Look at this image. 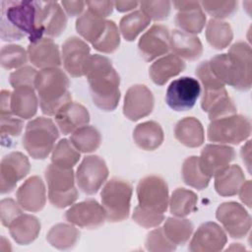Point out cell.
Returning a JSON list of instances; mask_svg holds the SVG:
<instances>
[{"instance_id":"1","label":"cell","mask_w":252,"mask_h":252,"mask_svg":"<svg viewBox=\"0 0 252 252\" xmlns=\"http://www.w3.org/2000/svg\"><path fill=\"white\" fill-rule=\"evenodd\" d=\"M214 75L225 86L247 92L252 85V53L245 41L234 42L227 53L217 54L208 60Z\"/></svg>"},{"instance_id":"2","label":"cell","mask_w":252,"mask_h":252,"mask_svg":"<svg viewBox=\"0 0 252 252\" xmlns=\"http://www.w3.org/2000/svg\"><path fill=\"white\" fill-rule=\"evenodd\" d=\"M85 76L95 106L103 111L114 110L120 99V77L111 60L99 54L91 55Z\"/></svg>"},{"instance_id":"3","label":"cell","mask_w":252,"mask_h":252,"mask_svg":"<svg viewBox=\"0 0 252 252\" xmlns=\"http://www.w3.org/2000/svg\"><path fill=\"white\" fill-rule=\"evenodd\" d=\"M0 36L3 41L42 38L37 29V1H2Z\"/></svg>"},{"instance_id":"4","label":"cell","mask_w":252,"mask_h":252,"mask_svg":"<svg viewBox=\"0 0 252 252\" xmlns=\"http://www.w3.org/2000/svg\"><path fill=\"white\" fill-rule=\"evenodd\" d=\"M69 86V78L60 68L41 69L37 72L35 91L43 114L55 116L62 106L72 101Z\"/></svg>"},{"instance_id":"5","label":"cell","mask_w":252,"mask_h":252,"mask_svg":"<svg viewBox=\"0 0 252 252\" xmlns=\"http://www.w3.org/2000/svg\"><path fill=\"white\" fill-rule=\"evenodd\" d=\"M59 137L57 125L47 117L39 116L28 122L23 147L34 159H44L53 151Z\"/></svg>"},{"instance_id":"6","label":"cell","mask_w":252,"mask_h":252,"mask_svg":"<svg viewBox=\"0 0 252 252\" xmlns=\"http://www.w3.org/2000/svg\"><path fill=\"white\" fill-rule=\"evenodd\" d=\"M132 192V185L125 179L113 177L105 183L100 192V199L106 220L119 222L128 218Z\"/></svg>"},{"instance_id":"7","label":"cell","mask_w":252,"mask_h":252,"mask_svg":"<svg viewBox=\"0 0 252 252\" xmlns=\"http://www.w3.org/2000/svg\"><path fill=\"white\" fill-rule=\"evenodd\" d=\"M44 176L48 188V200L53 207L63 209L75 203L79 193L75 186L73 168H63L51 163L46 167Z\"/></svg>"},{"instance_id":"8","label":"cell","mask_w":252,"mask_h":252,"mask_svg":"<svg viewBox=\"0 0 252 252\" xmlns=\"http://www.w3.org/2000/svg\"><path fill=\"white\" fill-rule=\"evenodd\" d=\"M251 134V121L241 114H232L211 121L207 135L210 142L221 145H239Z\"/></svg>"},{"instance_id":"9","label":"cell","mask_w":252,"mask_h":252,"mask_svg":"<svg viewBox=\"0 0 252 252\" xmlns=\"http://www.w3.org/2000/svg\"><path fill=\"white\" fill-rule=\"evenodd\" d=\"M138 206L146 211L163 214L168 208L169 194L166 181L158 175L142 178L136 188Z\"/></svg>"},{"instance_id":"10","label":"cell","mask_w":252,"mask_h":252,"mask_svg":"<svg viewBox=\"0 0 252 252\" xmlns=\"http://www.w3.org/2000/svg\"><path fill=\"white\" fill-rule=\"evenodd\" d=\"M108 167L102 158L90 155L78 165L75 178L78 188L87 195L95 194L108 177Z\"/></svg>"},{"instance_id":"11","label":"cell","mask_w":252,"mask_h":252,"mask_svg":"<svg viewBox=\"0 0 252 252\" xmlns=\"http://www.w3.org/2000/svg\"><path fill=\"white\" fill-rule=\"evenodd\" d=\"M216 218L224 231L232 238L244 237L251 228V217L247 210L239 203L225 202L216 211Z\"/></svg>"},{"instance_id":"12","label":"cell","mask_w":252,"mask_h":252,"mask_svg":"<svg viewBox=\"0 0 252 252\" xmlns=\"http://www.w3.org/2000/svg\"><path fill=\"white\" fill-rule=\"evenodd\" d=\"M201 94V86L198 80L192 77H181L173 80L167 87L165 101L174 111H186L191 109Z\"/></svg>"},{"instance_id":"13","label":"cell","mask_w":252,"mask_h":252,"mask_svg":"<svg viewBox=\"0 0 252 252\" xmlns=\"http://www.w3.org/2000/svg\"><path fill=\"white\" fill-rule=\"evenodd\" d=\"M91 55L89 44L80 37L70 36L62 44V64L71 77L79 78L85 76Z\"/></svg>"},{"instance_id":"14","label":"cell","mask_w":252,"mask_h":252,"mask_svg":"<svg viewBox=\"0 0 252 252\" xmlns=\"http://www.w3.org/2000/svg\"><path fill=\"white\" fill-rule=\"evenodd\" d=\"M67 27V16L56 1H37V29L42 37H57Z\"/></svg>"},{"instance_id":"15","label":"cell","mask_w":252,"mask_h":252,"mask_svg":"<svg viewBox=\"0 0 252 252\" xmlns=\"http://www.w3.org/2000/svg\"><path fill=\"white\" fill-rule=\"evenodd\" d=\"M31 170L30 160L21 152H12L4 156L0 163V192L11 193L18 182L24 179Z\"/></svg>"},{"instance_id":"16","label":"cell","mask_w":252,"mask_h":252,"mask_svg":"<svg viewBox=\"0 0 252 252\" xmlns=\"http://www.w3.org/2000/svg\"><path fill=\"white\" fill-rule=\"evenodd\" d=\"M65 219L81 228L95 229L105 222L106 216L102 206L96 200L87 199L73 204L66 211Z\"/></svg>"},{"instance_id":"17","label":"cell","mask_w":252,"mask_h":252,"mask_svg":"<svg viewBox=\"0 0 252 252\" xmlns=\"http://www.w3.org/2000/svg\"><path fill=\"white\" fill-rule=\"evenodd\" d=\"M170 32L163 25L155 24L145 32L139 39L138 50L141 57L151 62L165 55L169 51Z\"/></svg>"},{"instance_id":"18","label":"cell","mask_w":252,"mask_h":252,"mask_svg":"<svg viewBox=\"0 0 252 252\" xmlns=\"http://www.w3.org/2000/svg\"><path fill=\"white\" fill-rule=\"evenodd\" d=\"M155 98L152 91L142 84L131 86L124 96L123 114L131 121H138L150 115L154 109Z\"/></svg>"},{"instance_id":"19","label":"cell","mask_w":252,"mask_h":252,"mask_svg":"<svg viewBox=\"0 0 252 252\" xmlns=\"http://www.w3.org/2000/svg\"><path fill=\"white\" fill-rule=\"evenodd\" d=\"M227 241L226 232L214 221L202 223L194 232L188 249L191 252H219Z\"/></svg>"},{"instance_id":"20","label":"cell","mask_w":252,"mask_h":252,"mask_svg":"<svg viewBox=\"0 0 252 252\" xmlns=\"http://www.w3.org/2000/svg\"><path fill=\"white\" fill-rule=\"evenodd\" d=\"M234 158L235 151L229 145L208 144L201 151L199 163L204 173L212 178L227 167Z\"/></svg>"},{"instance_id":"21","label":"cell","mask_w":252,"mask_h":252,"mask_svg":"<svg viewBox=\"0 0 252 252\" xmlns=\"http://www.w3.org/2000/svg\"><path fill=\"white\" fill-rule=\"evenodd\" d=\"M28 55L31 63L41 69L59 68L62 64L59 46L50 37H42L28 45Z\"/></svg>"},{"instance_id":"22","label":"cell","mask_w":252,"mask_h":252,"mask_svg":"<svg viewBox=\"0 0 252 252\" xmlns=\"http://www.w3.org/2000/svg\"><path fill=\"white\" fill-rule=\"evenodd\" d=\"M16 199L23 210L31 213L41 211L46 203V190L42 179L33 175L18 188Z\"/></svg>"},{"instance_id":"23","label":"cell","mask_w":252,"mask_h":252,"mask_svg":"<svg viewBox=\"0 0 252 252\" xmlns=\"http://www.w3.org/2000/svg\"><path fill=\"white\" fill-rule=\"evenodd\" d=\"M201 107L211 121L236 113V106L225 88L204 90Z\"/></svg>"},{"instance_id":"24","label":"cell","mask_w":252,"mask_h":252,"mask_svg":"<svg viewBox=\"0 0 252 252\" xmlns=\"http://www.w3.org/2000/svg\"><path fill=\"white\" fill-rule=\"evenodd\" d=\"M54 117L57 127L64 135L72 134L78 128L90 122L88 109L76 101H70L62 106Z\"/></svg>"},{"instance_id":"25","label":"cell","mask_w":252,"mask_h":252,"mask_svg":"<svg viewBox=\"0 0 252 252\" xmlns=\"http://www.w3.org/2000/svg\"><path fill=\"white\" fill-rule=\"evenodd\" d=\"M169 48L174 55L190 61L200 58L203 54V44L200 38L180 30H173L170 32Z\"/></svg>"},{"instance_id":"26","label":"cell","mask_w":252,"mask_h":252,"mask_svg":"<svg viewBox=\"0 0 252 252\" xmlns=\"http://www.w3.org/2000/svg\"><path fill=\"white\" fill-rule=\"evenodd\" d=\"M38 103L34 88L19 87L11 92L12 114L21 119H32L37 112Z\"/></svg>"},{"instance_id":"27","label":"cell","mask_w":252,"mask_h":252,"mask_svg":"<svg viewBox=\"0 0 252 252\" xmlns=\"http://www.w3.org/2000/svg\"><path fill=\"white\" fill-rule=\"evenodd\" d=\"M186 64L183 59L169 53L157 59L149 68L152 81L158 86H163L169 79L179 75L185 70Z\"/></svg>"},{"instance_id":"28","label":"cell","mask_w":252,"mask_h":252,"mask_svg":"<svg viewBox=\"0 0 252 252\" xmlns=\"http://www.w3.org/2000/svg\"><path fill=\"white\" fill-rule=\"evenodd\" d=\"M10 235L20 245H28L38 236L41 228L39 220L30 214H22L8 226Z\"/></svg>"},{"instance_id":"29","label":"cell","mask_w":252,"mask_h":252,"mask_svg":"<svg viewBox=\"0 0 252 252\" xmlns=\"http://www.w3.org/2000/svg\"><path fill=\"white\" fill-rule=\"evenodd\" d=\"M175 139L188 148H198L205 141V131L202 123L195 117H184L174 127Z\"/></svg>"},{"instance_id":"30","label":"cell","mask_w":252,"mask_h":252,"mask_svg":"<svg viewBox=\"0 0 252 252\" xmlns=\"http://www.w3.org/2000/svg\"><path fill=\"white\" fill-rule=\"evenodd\" d=\"M245 181L243 170L238 164H229L215 176V189L222 197L234 196Z\"/></svg>"},{"instance_id":"31","label":"cell","mask_w":252,"mask_h":252,"mask_svg":"<svg viewBox=\"0 0 252 252\" xmlns=\"http://www.w3.org/2000/svg\"><path fill=\"white\" fill-rule=\"evenodd\" d=\"M163 139V130L156 121L142 122L133 130V140L135 144L144 151L157 150L162 144Z\"/></svg>"},{"instance_id":"32","label":"cell","mask_w":252,"mask_h":252,"mask_svg":"<svg viewBox=\"0 0 252 252\" xmlns=\"http://www.w3.org/2000/svg\"><path fill=\"white\" fill-rule=\"evenodd\" d=\"M107 20L99 18L86 10L76 20V31L86 42H96L106 29Z\"/></svg>"},{"instance_id":"33","label":"cell","mask_w":252,"mask_h":252,"mask_svg":"<svg viewBox=\"0 0 252 252\" xmlns=\"http://www.w3.org/2000/svg\"><path fill=\"white\" fill-rule=\"evenodd\" d=\"M80 238L79 229L72 223H57L53 225L46 235L48 243L59 250L73 248Z\"/></svg>"},{"instance_id":"34","label":"cell","mask_w":252,"mask_h":252,"mask_svg":"<svg viewBox=\"0 0 252 252\" xmlns=\"http://www.w3.org/2000/svg\"><path fill=\"white\" fill-rule=\"evenodd\" d=\"M205 35L208 43L217 50L226 48L233 39L230 25L221 20L211 19L206 24Z\"/></svg>"},{"instance_id":"35","label":"cell","mask_w":252,"mask_h":252,"mask_svg":"<svg viewBox=\"0 0 252 252\" xmlns=\"http://www.w3.org/2000/svg\"><path fill=\"white\" fill-rule=\"evenodd\" d=\"M162 230L170 242L176 246H182L190 239L194 230V225L192 221L187 219L171 217L167 218L164 221Z\"/></svg>"},{"instance_id":"36","label":"cell","mask_w":252,"mask_h":252,"mask_svg":"<svg viewBox=\"0 0 252 252\" xmlns=\"http://www.w3.org/2000/svg\"><path fill=\"white\" fill-rule=\"evenodd\" d=\"M198 197L195 192L185 188H176L169 197V212L174 217L185 218L196 210Z\"/></svg>"},{"instance_id":"37","label":"cell","mask_w":252,"mask_h":252,"mask_svg":"<svg viewBox=\"0 0 252 252\" xmlns=\"http://www.w3.org/2000/svg\"><path fill=\"white\" fill-rule=\"evenodd\" d=\"M69 140L80 153L90 154L98 149L101 136L95 127L87 124L74 131Z\"/></svg>"},{"instance_id":"38","label":"cell","mask_w":252,"mask_h":252,"mask_svg":"<svg viewBox=\"0 0 252 252\" xmlns=\"http://www.w3.org/2000/svg\"><path fill=\"white\" fill-rule=\"evenodd\" d=\"M150 23L151 20L141 10H136L121 18L119 32L125 40L133 41L149 27Z\"/></svg>"},{"instance_id":"39","label":"cell","mask_w":252,"mask_h":252,"mask_svg":"<svg viewBox=\"0 0 252 252\" xmlns=\"http://www.w3.org/2000/svg\"><path fill=\"white\" fill-rule=\"evenodd\" d=\"M206 22L207 17L201 7V4L200 6L190 10L178 11L175 16L176 26L180 31L190 34L200 33L205 28Z\"/></svg>"},{"instance_id":"40","label":"cell","mask_w":252,"mask_h":252,"mask_svg":"<svg viewBox=\"0 0 252 252\" xmlns=\"http://www.w3.org/2000/svg\"><path fill=\"white\" fill-rule=\"evenodd\" d=\"M182 179L184 183L198 190H203L209 186L211 178L204 173L199 163V157H188L182 164Z\"/></svg>"},{"instance_id":"41","label":"cell","mask_w":252,"mask_h":252,"mask_svg":"<svg viewBox=\"0 0 252 252\" xmlns=\"http://www.w3.org/2000/svg\"><path fill=\"white\" fill-rule=\"evenodd\" d=\"M81 153L68 139L60 140L51 153V163L63 167L73 168L80 160Z\"/></svg>"},{"instance_id":"42","label":"cell","mask_w":252,"mask_h":252,"mask_svg":"<svg viewBox=\"0 0 252 252\" xmlns=\"http://www.w3.org/2000/svg\"><path fill=\"white\" fill-rule=\"evenodd\" d=\"M28 60V51L19 44H7L1 48L0 64L6 70L22 68Z\"/></svg>"},{"instance_id":"43","label":"cell","mask_w":252,"mask_h":252,"mask_svg":"<svg viewBox=\"0 0 252 252\" xmlns=\"http://www.w3.org/2000/svg\"><path fill=\"white\" fill-rule=\"evenodd\" d=\"M120 45V32L116 24L107 20V25L104 32L99 39L93 44V47L102 53L110 54L118 49Z\"/></svg>"},{"instance_id":"44","label":"cell","mask_w":252,"mask_h":252,"mask_svg":"<svg viewBox=\"0 0 252 252\" xmlns=\"http://www.w3.org/2000/svg\"><path fill=\"white\" fill-rule=\"evenodd\" d=\"M203 11L209 14L213 19L223 20L231 17L236 11L238 2L234 0L228 1H202L200 2Z\"/></svg>"},{"instance_id":"45","label":"cell","mask_w":252,"mask_h":252,"mask_svg":"<svg viewBox=\"0 0 252 252\" xmlns=\"http://www.w3.org/2000/svg\"><path fill=\"white\" fill-rule=\"evenodd\" d=\"M140 10L152 21H163L168 18L171 10L170 1H142Z\"/></svg>"},{"instance_id":"46","label":"cell","mask_w":252,"mask_h":252,"mask_svg":"<svg viewBox=\"0 0 252 252\" xmlns=\"http://www.w3.org/2000/svg\"><path fill=\"white\" fill-rule=\"evenodd\" d=\"M145 246L151 252H168L176 249V245L170 242L163 233L162 227L155 228L148 233Z\"/></svg>"},{"instance_id":"47","label":"cell","mask_w":252,"mask_h":252,"mask_svg":"<svg viewBox=\"0 0 252 252\" xmlns=\"http://www.w3.org/2000/svg\"><path fill=\"white\" fill-rule=\"evenodd\" d=\"M36 69L32 66H24L12 72L9 76L10 85L15 88L32 87L35 89V80L37 76Z\"/></svg>"},{"instance_id":"48","label":"cell","mask_w":252,"mask_h":252,"mask_svg":"<svg viewBox=\"0 0 252 252\" xmlns=\"http://www.w3.org/2000/svg\"><path fill=\"white\" fill-rule=\"evenodd\" d=\"M132 220L142 227L151 228L159 225L164 220V215L146 211L136 206L132 214Z\"/></svg>"},{"instance_id":"49","label":"cell","mask_w":252,"mask_h":252,"mask_svg":"<svg viewBox=\"0 0 252 252\" xmlns=\"http://www.w3.org/2000/svg\"><path fill=\"white\" fill-rule=\"evenodd\" d=\"M1 125H0V133L2 140L8 139L10 142L11 137H18L24 128V122L21 118L13 115H0Z\"/></svg>"},{"instance_id":"50","label":"cell","mask_w":252,"mask_h":252,"mask_svg":"<svg viewBox=\"0 0 252 252\" xmlns=\"http://www.w3.org/2000/svg\"><path fill=\"white\" fill-rule=\"evenodd\" d=\"M195 74H196L197 78L200 80L204 90L225 88V86L212 72V70L209 66L208 60L201 62L197 66V68L195 70Z\"/></svg>"},{"instance_id":"51","label":"cell","mask_w":252,"mask_h":252,"mask_svg":"<svg viewBox=\"0 0 252 252\" xmlns=\"http://www.w3.org/2000/svg\"><path fill=\"white\" fill-rule=\"evenodd\" d=\"M22 207L12 198H4L0 202V215L1 222L4 226L8 227L12 221L23 214Z\"/></svg>"},{"instance_id":"52","label":"cell","mask_w":252,"mask_h":252,"mask_svg":"<svg viewBox=\"0 0 252 252\" xmlns=\"http://www.w3.org/2000/svg\"><path fill=\"white\" fill-rule=\"evenodd\" d=\"M86 5L88 7L87 10L102 19L111 15L114 9L113 1H87Z\"/></svg>"},{"instance_id":"53","label":"cell","mask_w":252,"mask_h":252,"mask_svg":"<svg viewBox=\"0 0 252 252\" xmlns=\"http://www.w3.org/2000/svg\"><path fill=\"white\" fill-rule=\"evenodd\" d=\"M60 4L65 13L70 17L81 16L85 12L86 2L84 1H62Z\"/></svg>"},{"instance_id":"54","label":"cell","mask_w":252,"mask_h":252,"mask_svg":"<svg viewBox=\"0 0 252 252\" xmlns=\"http://www.w3.org/2000/svg\"><path fill=\"white\" fill-rule=\"evenodd\" d=\"M237 194L240 201L248 208H251V180H245Z\"/></svg>"},{"instance_id":"55","label":"cell","mask_w":252,"mask_h":252,"mask_svg":"<svg viewBox=\"0 0 252 252\" xmlns=\"http://www.w3.org/2000/svg\"><path fill=\"white\" fill-rule=\"evenodd\" d=\"M0 115L12 114L11 111V92L7 90L1 91L0 95Z\"/></svg>"},{"instance_id":"56","label":"cell","mask_w":252,"mask_h":252,"mask_svg":"<svg viewBox=\"0 0 252 252\" xmlns=\"http://www.w3.org/2000/svg\"><path fill=\"white\" fill-rule=\"evenodd\" d=\"M139 5L138 1H114V8L121 13L129 12L137 8Z\"/></svg>"},{"instance_id":"57","label":"cell","mask_w":252,"mask_h":252,"mask_svg":"<svg viewBox=\"0 0 252 252\" xmlns=\"http://www.w3.org/2000/svg\"><path fill=\"white\" fill-rule=\"evenodd\" d=\"M251 141H247L245 143V145H243L241 147V151H240V155H241V158H242V160L243 162L245 163L246 167H247V170L250 172V166H251Z\"/></svg>"},{"instance_id":"58","label":"cell","mask_w":252,"mask_h":252,"mask_svg":"<svg viewBox=\"0 0 252 252\" xmlns=\"http://www.w3.org/2000/svg\"><path fill=\"white\" fill-rule=\"evenodd\" d=\"M171 4L174 6V8L178 11H186L193 8H196L200 6L199 1H173Z\"/></svg>"},{"instance_id":"59","label":"cell","mask_w":252,"mask_h":252,"mask_svg":"<svg viewBox=\"0 0 252 252\" xmlns=\"http://www.w3.org/2000/svg\"><path fill=\"white\" fill-rule=\"evenodd\" d=\"M226 250H245V247L242 246L240 243H232L230 247H228Z\"/></svg>"}]
</instances>
